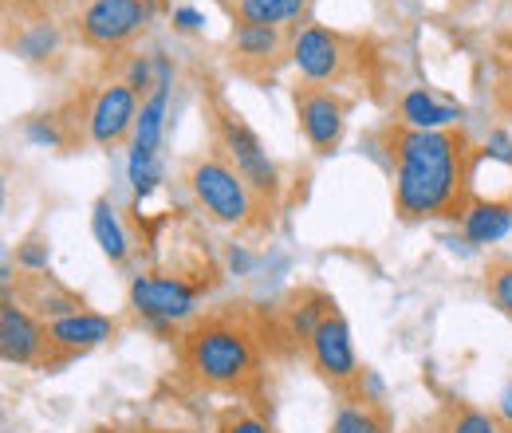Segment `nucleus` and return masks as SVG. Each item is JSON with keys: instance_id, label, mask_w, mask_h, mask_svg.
<instances>
[{"instance_id": "f257e3e1", "label": "nucleus", "mask_w": 512, "mask_h": 433, "mask_svg": "<svg viewBox=\"0 0 512 433\" xmlns=\"http://www.w3.org/2000/svg\"><path fill=\"white\" fill-rule=\"evenodd\" d=\"M383 146L394 162V209L402 221H461L473 197V166L481 150L461 130H414L386 126Z\"/></svg>"}, {"instance_id": "f03ea898", "label": "nucleus", "mask_w": 512, "mask_h": 433, "mask_svg": "<svg viewBox=\"0 0 512 433\" xmlns=\"http://www.w3.org/2000/svg\"><path fill=\"white\" fill-rule=\"evenodd\" d=\"M178 363L197 386L221 394H256L264 371V331L237 308L193 319L178 339Z\"/></svg>"}, {"instance_id": "7ed1b4c3", "label": "nucleus", "mask_w": 512, "mask_h": 433, "mask_svg": "<svg viewBox=\"0 0 512 433\" xmlns=\"http://www.w3.org/2000/svg\"><path fill=\"white\" fill-rule=\"evenodd\" d=\"M186 186H190L193 201L225 229H237V233H264L272 229V201L260 197L245 174L213 146L205 154L190 158L186 166Z\"/></svg>"}, {"instance_id": "20e7f679", "label": "nucleus", "mask_w": 512, "mask_h": 433, "mask_svg": "<svg viewBox=\"0 0 512 433\" xmlns=\"http://www.w3.org/2000/svg\"><path fill=\"white\" fill-rule=\"evenodd\" d=\"M292 63L300 67V75L308 83L343 87V83L367 79V67L375 63V52L359 36L335 32L327 24H304L292 36Z\"/></svg>"}, {"instance_id": "39448f33", "label": "nucleus", "mask_w": 512, "mask_h": 433, "mask_svg": "<svg viewBox=\"0 0 512 433\" xmlns=\"http://www.w3.org/2000/svg\"><path fill=\"white\" fill-rule=\"evenodd\" d=\"M52 8L64 12L71 36L83 48L111 56L134 44L154 16V0H56Z\"/></svg>"}, {"instance_id": "423d86ee", "label": "nucleus", "mask_w": 512, "mask_h": 433, "mask_svg": "<svg viewBox=\"0 0 512 433\" xmlns=\"http://www.w3.org/2000/svg\"><path fill=\"white\" fill-rule=\"evenodd\" d=\"M0 355L16 367H36V371H56L71 363L79 351H67L52 339L48 323L36 319L28 308H20L12 296L0 304Z\"/></svg>"}, {"instance_id": "0eeeda50", "label": "nucleus", "mask_w": 512, "mask_h": 433, "mask_svg": "<svg viewBox=\"0 0 512 433\" xmlns=\"http://www.w3.org/2000/svg\"><path fill=\"white\" fill-rule=\"evenodd\" d=\"M213 146L245 174V182L260 193V197H268L272 205H276V197H280V178H276V166L268 162V154H264V146H260V138H256L249 123L233 111V107H225V103H213Z\"/></svg>"}, {"instance_id": "6e6552de", "label": "nucleus", "mask_w": 512, "mask_h": 433, "mask_svg": "<svg viewBox=\"0 0 512 433\" xmlns=\"http://www.w3.org/2000/svg\"><path fill=\"white\" fill-rule=\"evenodd\" d=\"M292 107H296V123L300 134L308 138V146L327 158L331 150H339L343 142V130H347V111L351 103L335 91V87H323V83H296L292 87Z\"/></svg>"}, {"instance_id": "1a4fd4ad", "label": "nucleus", "mask_w": 512, "mask_h": 433, "mask_svg": "<svg viewBox=\"0 0 512 433\" xmlns=\"http://www.w3.org/2000/svg\"><path fill=\"white\" fill-rule=\"evenodd\" d=\"M308 355H312V363H316V371H320V378L327 386L351 394V402H367V398H359L363 374H359V359H355L351 327H347V319L339 311H331L320 327H316V335L308 343Z\"/></svg>"}, {"instance_id": "9d476101", "label": "nucleus", "mask_w": 512, "mask_h": 433, "mask_svg": "<svg viewBox=\"0 0 512 433\" xmlns=\"http://www.w3.org/2000/svg\"><path fill=\"white\" fill-rule=\"evenodd\" d=\"M197 284L186 276H162V272H146L130 280V308L150 323H182L197 308Z\"/></svg>"}, {"instance_id": "9b49d317", "label": "nucleus", "mask_w": 512, "mask_h": 433, "mask_svg": "<svg viewBox=\"0 0 512 433\" xmlns=\"http://www.w3.org/2000/svg\"><path fill=\"white\" fill-rule=\"evenodd\" d=\"M138 95L130 91L127 83H107L103 91H95L91 99V126H87V138L103 150L119 146L130 134V126L138 123Z\"/></svg>"}, {"instance_id": "f8f14e48", "label": "nucleus", "mask_w": 512, "mask_h": 433, "mask_svg": "<svg viewBox=\"0 0 512 433\" xmlns=\"http://www.w3.org/2000/svg\"><path fill=\"white\" fill-rule=\"evenodd\" d=\"M292 36L296 32H284V28H268V24H233V63L245 71V75H272L276 63L292 60Z\"/></svg>"}, {"instance_id": "ddd939ff", "label": "nucleus", "mask_w": 512, "mask_h": 433, "mask_svg": "<svg viewBox=\"0 0 512 433\" xmlns=\"http://www.w3.org/2000/svg\"><path fill=\"white\" fill-rule=\"evenodd\" d=\"M48 331H52V339L60 347L83 355L87 347H99V343L115 339L119 335V319L99 315V311H75V315H64V319H52Z\"/></svg>"}, {"instance_id": "4468645a", "label": "nucleus", "mask_w": 512, "mask_h": 433, "mask_svg": "<svg viewBox=\"0 0 512 433\" xmlns=\"http://www.w3.org/2000/svg\"><path fill=\"white\" fill-rule=\"evenodd\" d=\"M331 311H335V300H331V296L304 288V292H292L288 304L280 308V327H284L288 339H296V343L308 347L312 335H316V327H320Z\"/></svg>"}, {"instance_id": "2eb2a0df", "label": "nucleus", "mask_w": 512, "mask_h": 433, "mask_svg": "<svg viewBox=\"0 0 512 433\" xmlns=\"http://www.w3.org/2000/svg\"><path fill=\"white\" fill-rule=\"evenodd\" d=\"M461 119L457 103H442L438 95H430L426 87H414L398 99V123L414 126V130H449Z\"/></svg>"}, {"instance_id": "dca6fc26", "label": "nucleus", "mask_w": 512, "mask_h": 433, "mask_svg": "<svg viewBox=\"0 0 512 433\" xmlns=\"http://www.w3.org/2000/svg\"><path fill=\"white\" fill-rule=\"evenodd\" d=\"M233 24H268L284 28L308 12V0H221Z\"/></svg>"}, {"instance_id": "f3484780", "label": "nucleus", "mask_w": 512, "mask_h": 433, "mask_svg": "<svg viewBox=\"0 0 512 433\" xmlns=\"http://www.w3.org/2000/svg\"><path fill=\"white\" fill-rule=\"evenodd\" d=\"M461 229L473 245H497L505 233L512 229V205L505 201H473L469 213L461 217Z\"/></svg>"}, {"instance_id": "a211bd4d", "label": "nucleus", "mask_w": 512, "mask_h": 433, "mask_svg": "<svg viewBox=\"0 0 512 433\" xmlns=\"http://www.w3.org/2000/svg\"><path fill=\"white\" fill-rule=\"evenodd\" d=\"M91 233H95V241H99L103 256H107L111 264H123V260H127V252H130L127 229H123V221H119V213H115V205H111L107 197H99L95 209H91Z\"/></svg>"}, {"instance_id": "6ab92c4d", "label": "nucleus", "mask_w": 512, "mask_h": 433, "mask_svg": "<svg viewBox=\"0 0 512 433\" xmlns=\"http://www.w3.org/2000/svg\"><path fill=\"white\" fill-rule=\"evenodd\" d=\"M442 433H512V422L465 402H449L442 410Z\"/></svg>"}, {"instance_id": "aec40b11", "label": "nucleus", "mask_w": 512, "mask_h": 433, "mask_svg": "<svg viewBox=\"0 0 512 433\" xmlns=\"http://www.w3.org/2000/svg\"><path fill=\"white\" fill-rule=\"evenodd\" d=\"M485 296L512 319V260H489L485 264Z\"/></svg>"}, {"instance_id": "412c9836", "label": "nucleus", "mask_w": 512, "mask_h": 433, "mask_svg": "<svg viewBox=\"0 0 512 433\" xmlns=\"http://www.w3.org/2000/svg\"><path fill=\"white\" fill-rule=\"evenodd\" d=\"M335 433H390L379 410L371 406H343L335 414Z\"/></svg>"}, {"instance_id": "4be33fe9", "label": "nucleus", "mask_w": 512, "mask_h": 433, "mask_svg": "<svg viewBox=\"0 0 512 433\" xmlns=\"http://www.w3.org/2000/svg\"><path fill=\"white\" fill-rule=\"evenodd\" d=\"M16 264L24 272H44L48 268V245L40 237H28L24 245H16Z\"/></svg>"}, {"instance_id": "5701e85b", "label": "nucleus", "mask_w": 512, "mask_h": 433, "mask_svg": "<svg viewBox=\"0 0 512 433\" xmlns=\"http://www.w3.org/2000/svg\"><path fill=\"white\" fill-rule=\"evenodd\" d=\"M217 433H272L260 418L245 414V410H225L221 422H217Z\"/></svg>"}, {"instance_id": "b1692460", "label": "nucleus", "mask_w": 512, "mask_h": 433, "mask_svg": "<svg viewBox=\"0 0 512 433\" xmlns=\"http://www.w3.org/2000/svg\"><path fill=\"white\" fill-rule=\"evenodd\" d=\"M505 418L512 422V386H509V394H505Z\"/></svg>"}, {"instance_id": "393cba45", "label": "nucleus", "mask_w": 512, "mask_h": 433, "mask_svg": "<svg viewBox=\"0 0 512 433\" xmlns=\"http://www.w3.org/2000/svg\"><path fill=\"white\" fill-rule=\"evenodd\" d=\"M36 4H44V8H52V4H56V0H36Z\"/></svg>"}, {"instance_id": "a878e982", "label": "nucleus", "mask_w": 512, "mask_h": 433, "mask_svg": "<svg viewBox=\"0 0 512 433\" xmlns=\"http://www.w3.org/2000/svg\"><path fill=\"white\" fill-rule=\"evenodd\" d=\"M166 433H193V430H166Z\"/></svg>"}]
</instances>
